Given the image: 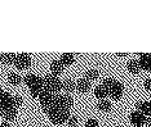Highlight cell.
Segmentation results:
<instances>
[{
  "mask_svg": "<svg viewBox=\"0 0 151 127\" xmlns=\"http://www.w3.org/2000/svg\"><path fill=\"white\" fill-rule=\"evenodd\" d=\"M139 66L142 70H145L147 72H151V54L150 53H143L141 54L139 58Z\"/></svg>",
  "mask_w": 151,
  "mask_h": 127,
  "instance_id": "obj_9",
  "label": "cell"
},
{
  "mask_svg": "<svg viewBox=\"0 0 151 127\" xmlns=\"http://www.w3.org/2000/svg\"><path fill=\"white\" fill-rule=\"evenodd\" d=\"M145 89L147 91L151 92V78H147V80L145 81Z\"/></svg>",
  "mask_w": 151,
  "mask_h": 127,
  "instance_id": "obj_26",
  "label": "cell"
},
{
  "mask_svg": "<svg viewBox=\"0 0 151 127\" xmlns=\"http://www.w3.org/2000/svg\"><path fill=\"white\" fill-rule=\"evenodd\" d=\"M13 64L17 67V70H27L31 66V55L26 53L16 54V59Z\"/></svg>",
  "mask_w": 151,
  "mask_h": 127,
  "instance_id": "obj_4",
  "label": "cell"
},
{
  "mask_svg": "<svg viewBox=\"0 0 151 127\" xmlns=\"http://www.w3.org/2000/svg\"><path fill=\"white\" fill-rule=\"evenodd\" d=\"M43 80H44V90L52 92V94H58V91L62 90V81L57 76H53L50 73L44 76Z\"/></svg>",
  "mask_w": 151,
  "mask_h": 127,
  "instance_id": "obj_2",
  "label": "cell"
},
{
  "mask_svg": "<svg viewBox=\"0 0 151 127\" xmlns=\"http://www.w3.org/2000/svg\"><path fill=\"white\" fill-rule=\"evenodd\" d=\"M85 127H99V125H98V122L96 121V119L91 118V119H88V121L85 122Z\"/></svg>",
  "mask_w": 151,
  "mask_h": 127,
  "instance_id": "obj_24",
  "label": "cell"
},
{
  "mask_svg": "<svg viewBox=\"0 0 151 127\" xmlns=\"http://www.w3.org/2000/svg\"><path fill=\"white\" fill-rule=\"evenodd\" d=\"M63 64L61 60H53L52 63H50V72H52L53 76H60L61 73L63 72Z\"/></svg>",
  "mask_w": 151,
  "mask_h": 127,
  "instance_id": "obj_11",
  "label": "cell"
},
{
  "mask_svg": "<svg viewBox=\"0 0 151 127\" xmlns=\"http://www.w3.org/2000/svg\"><path fill=\"white\" fill-rule=\"evenodd\" d=\"M94 95H96V98H97L98 100H105L106 96L109 95V91L101 85V86H97L94 89Z\"/></svg>",
  "mask_w": 151,
  "mask_h": 127,
  "instance_id": "obj_18",
  "label": "cell"
},
{
  "mask_svg": "<svg viewBox=\"0 0 151 127\" xmlns=\"http://www.w3.org/2000/svg\"><path fill=\"white\" fill-rule=\"evenodd\" d=\"M40 80H42V77L36 76V74H27V76H25V78H23V82H25L29 87H32L34 85H36Z\"/></svg>",
  "mask_w": 151,
  "mask_h": 127,
  "instance_id": "obj_13",
  "label": "cell"
},
{
  "mask_svg": "<svg viewBox=\"0 0 151 127\" xmlns=\"http://www.w3.org/2000/svg\"><path fill=\"white\" fill-rule=\"evenodd\" d=\"M45 127H48V126H45Z\"/></svg>",
  "mask_w": 151,
  "mask_h": 127,
  "instance_id": "obj_32",
  "label": "cell"
},
{
  "mask_svg": "<svg viewBox=\"0 0 151 127\" xmlns=\"http://www.w3.org/2000/svg\"><path fill=\"white\" fill-rule=\"evenodd\" d=\"M3 117L5 118V121H14L17 117V109L16 108H8L3 112Z\"/></svg>",
  "mask_w": 151,
  "mask_h": 127,
  "instance_id": "obj_19",
  "label": "cell"
},
{
  "mask_svg": "<svg viewBox=\"0 0 151 127\" xmlns=\"http://www.w3.org/2000/svg\"><path fill=\"white\" fill-rule=\"evenodd\" d=\"M67 122H68V125H70V126L74 127V126L78 125V118L75 117V116H70V118L67 119Z\"/></svg>",
  "mask_w": 151,
  "mask_h": 127,
  "instance_id": "obj_25",
  "label": "cell"
},
{
  "mask_svg": "<svg viewBox=\"0 0 151 127\" xmlns=\"http://www.w3.org/2000/svg\"><path fill=\"white\" fill-rule=\"evenodd\" d=\"M0 107L3 108V111L8 108H14L13 107V96L9 92H3L0 96Z\"/></svg>",
  "mask_w": 151,
  "mask_h": 127,
  "instance_id": "obj_8",
  "label": "cell"
},
{
  "mask_svg": "<svg viewBox=\"0 0 151 127\" xmlns=\"http://www.w3.org/2000/svg\"><path fill=\"white\" fill-rule=\"evenodd\" d=\"M60 60L62 62L63 66L68 67V66H71V64L75 62V55H74L73 53H65V54L61 55V59Z\"/></svg>",
  "mask_w": 151,
  "mask_h": 127,
  "instance_id": "obj_15",
  "label": "cell"
},
{
  "mask_svg": "<svg viewBox=\"0 0 151 127\" xmlns=\"http://www.w3.org/2000/svg\"><path fill=\"white\" fill-rule=\"evenodd\" d=\"M97 108L99 109V111H102V112H110L111 111V108H112V105H111V103H110L109 100H99L97 103Z\"/></svg>",
  "mask_w": 151,
  "mask_h": 127,
  "instance_id": "obj_20",
  "label": "cell"
},
{
  "mask_svg": "<svg viewBox=\"0 0 151 127\" xmlns=\"http://www.w3.org/2000/svg\"><path fill=\"white\" fill-rule=\"evenodd\" d=\"M3 112H4V111H3V108L0 107V116H3Z\"/></svg>",
  "mask_w": 151,
  "mask_h": 127,
  "instance_id": "obj_30",
  "label": "cell"
},
{
  "mask_svg": "<svg viewBox=\"0 0 151 127\" xmlns=\"http://www.w3.org/2000/svg\"><path fill=\"white\" fill-rule=\"evenodd\" d=\"M116 55H118V57H127V55H128V53H118Z\"/></svg>",
  "mask_w": 151,
  "mask_h": 127,
  "instance_id": "obj_29",
  "label": "cell"
},
{
  "mask_svg": "<svg viewBox=\"0 0 151 127\" xmlns=\"http://www.w3.org/2000/svg\"><path fill=\"white\" fill-rule=\"evenodd\" d=\"M3 92H4V91H3V89L0 87V96H1V94H3Z\"/></svg>",
  "mask_w": 151,
  "mask_h": 127,
  "instance_id": "obj_31",
  "label": "cell"
},
{
  "mask_svg": "<svg viewBox=\"0 0 151 127\" xmlns=\"http://www.w3.org/2000/svg\"><path fill=\"white\" fill-rule=\"evenodd\" d=\"M75 89H76V84H75L73 80L67 78V80L62 81V90H63V91H66V94L75 91Z\"/></svg>",
  "mask_w": 151,
  "mask_h": 127,
  "instance_id": "obj_14",
  "label": "cell"
},
{
  "mask_svg": "<svg viewBox=\"0 0 151 127\" xmlns=\"http://www.w3.org/2000/svg\"><path fill=\"white\" fill-rule=\"evenodd\" d=\"M43 111L47 113L50 122H53L54 125H62L63 122H67V119L70 118V111L57 107L54 101L50 105H48L47 108H43Z\"/></svg>",
  "mask_w": 151,
  "mask_h": 127,
  "instance_id": "obj_1",
  "label": "cell"
},
{
  "mask_svg": "<svg viewBox=\"0 0 151 127\" xmlns=\"http://www.w3.org/2000/svg\"><path fill=\"white\" fill-rule=\"evenodd\" d=\"M146 116H143L141 112L138 111H134V112H132L129 114V121L130 123H132L133 126H136V127H141V126H143L146 123Z\"/></svg>",
  "mask_w": 151,
  "mask_h": 127,
  "instance_id": "obj_6",
  "label": "cell"
},
{
  "mask_svg": "<svg viewBox=\"0 0 151 127\" xmlns=\"http://www.w3.org/2000/svg\"><path fill=\"white\" fill-rule=\"evenodd\" d=\"M54 103H56L57 107L66 109V111H70L74 107V99L68 94H63V95L56 94L54 95Z\"/></svg>",
  "mask_w": 151,
  "mask_h": 127,
  "instance_id": "obj_3",
  "label": "cell"
},
{
  "mask_svg": "<svg viewBox=\"0 0 151 127\" xmlns=\"http://www.w3.org/2000/svg\"><path fill=\"white\" fill-rule=\"evenodd\" d=\"M146 125H147V127H151V117L146 119Z\"/></svg>",
  "mask_w": 151,
  "mask_h": 127,
  "instance_id": "obj_28",
  "label": "cell"
},
{
  "mask_svg": "<svg viewBox=\"0 0 151 127\" xmlns=\"http://www.w3.org/2000/svg\"><path fill=\"white\" fill-rule=\"evenodd\" d=\"M127 70H128L129 73L137 74L141 71V66H139V62L138 60H130L128 64H127Z\"/></svg>",
  "mask_w": 151,
  "mask_h": 127,
  "instance_id": "obj_16",
  "label": "cell"
},
{
  "mask_svg": "<svg viewBox=\"0 0 151 127\" xmlns=\"http://www.w3.org/2000/svg\"><path fill=\"white\" fill-rule=\"evenodd\" d=\"M84 78L87 81H89V82L96 81L98 78V71H96V70H88L87 72H85V74H84Z\"/></svg>",
  "mask_w": 151,
  "mask_h": 127,
  "instance_id": "obj_21",
  "label": "cell"
},
{
  "mask_svg": "<svg viewBox=\"0 0 151 127\" xmlns=\"http://www.w3.org/2000/svg\"><path fill=\"white\" fill-rule=\"evenodd\" d=\"M8 81L11 82L12 85H19L22 82V78H21L19 74L14 73V72H11V73L8 74Z\"/></svg>",
  "mask_w": 151,
  "mask_h": 127,
  "instance_id": "obj_22",
  "label": "cell"
},
{
  "mask_svg": "<svg viewBox=\"0 0 151 127\" xmlns=\"http://www.w3.org/2000/svg\"><path fill=\"white\" fill-rule=\"evenodd\" d=\"M22 103H23V100H22V98L19 96V95H14V96H13V107H14L16 109L21 107Z\"/></svg>",
  "mask_w": 151,
  "mask_h": 127,
  "instance_id": "obj_23",
  "label": "cell"
},
{
  "mask_svg": "<svg viewBox=\"0 0 151 127\" xmlns=\"http://www.w3.org/2000/svg\"><path fill=\"white\" fill-rule=\"evenodd\" d=\"M16 59V54L14 53H3L0 54V60L4 64H13Z\"/></svg>",
  "mask_w": 151,
  "mask_h": 127,
  "instance_id": "obj_17",
  "label": "cell"
},
{
  "mask_svg": "<svg viewBox=\"0 0 151 127\" xmlns=\"http://www.w3.org/2000/svg\"><path fill=\"white\" fill-rule=\"evenodd\" d=\"M123 92H124V87H123V84L119 81H114L112 86L109 89V95L111 96L114 100H119L123 96Z\"/></svg>",
  "mask_w": 151,
  "mask_h": 127,
  "instance_id": "obj_5",
  "label": "cell"
},
{
  "mask_svg": "<svg viewBox=\"0 0 151 127\" xmlns=\"http://www.w3.org/2000/svg\"><path fill=\"white\" fill-rule=\"evenodd\" d=\"M54 95L56 94H52V92L47 91V90H43L42 92H40L39 95V101L40 104H42V108H47L48 105H50L54 101Z\"/></svg>",
  "mask_w": 151,
  "mask_h": 127,
  "instance_id": "obj_7",
  "label": "cell"
},
{
  "mask_svg": "<svg viewBox=\"0 0 151 127\" xmlns=\"http://www.w3.org/2000/svg\"><path fill=\"white\" fill-rule=\"evenodd\" d=\"M76 89L79 90V92L85 94V92H88L89 89H91V82L87 81L85 78H80V80L76 82Z\"/></svg>",
  "mask_w": 151,
  "mask_h": 127,
  "instance_id": "obj_12",
  "label": "cell"
},
{
  "mask_svg": "<svg viewBox=\"0 0 151 127\" xmlns=\"http://www.w3.org/2000/svg\"><path fill=\"white\" fill-rule=\"evenodd\" d=\"M0 127H12L11 126V123H9V122H1V123H0Z\"/></svg>",
  "mask_w": 151,
  "mask_h": 127,
  "instance_id": "obj_27",
  "label": "cell"
},
{
  "mask_svg": "<svg viewBox=\"0 0 151 127\" xmlns=\"http://www.w3.org/2000/svg\"><path fill=\"white\" fill-rule=\"evenodd\" d=\"M137 111L141 112L143 116L151 117V101H138L136 104Z\"/></svg>",
  "mask_w": 151,
  "mask_h": 127,
  "instance_id": "obj_10",
  "label": "cell"
}]
</instances>
